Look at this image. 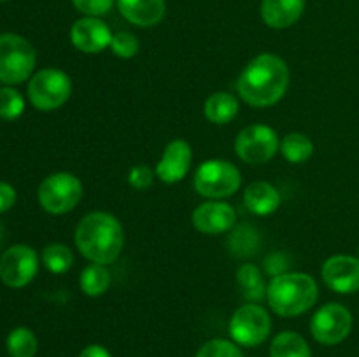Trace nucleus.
I'll use <instances>...</instances> for the list:
<instances>
[{"label":"nucleus","mask_w":359,"mask_h":357,"mask_svg":"<svg viewBox=\"0 0 359 357\" xmlns=\"http://www.w3.org/2000/svg\"><path fill=\"white\" fill-rule=\"evenodd\" d=\"M287 86L290 66L272 52H263L252 58L237 80L238 94L252 107L276 105L286 94Z\"/></svg>","instance_id":"f257e3e1"},{"label":"nucleus","mask_w":359,"mask_h":357,"mask_svg":"<svg viewBox=\"0 0 359 357\" xmlns=\"http://www.w3.org/2000/svg\"><path fill=\"white\" fill-rule=\"evenodd\" d=\"M77 251L91 262L111 265L119 258L125 244L123 226L107 212H91L76 227Z\"/></svg>","instance_id":"f03ea898"},{"label":"nucleus","mask_w":359,"mask_h":357,"mask_svg":"<svg viewBox=\"0 0 359 357\" xmlns=\"http://www.w3.org/2000/svg\"><path fill=\"white\" fill-rule=\"evenodd\" d=\"M318 284L307 273H283L266 286L270 308L280 317H297L311 310L318 301Z\"/></svg>","instance_id":"7ed1b4c3"},{"label":"nucleus","mask_w":359,"mask_h":357,"mask_svg":"<svg viewBox=\"0 0 359 357\" xmlns=\"http://www.w3.org/2000/svg\"><path fill=\"white\" fill-rule=\"evenodd\" d=\"M35 63V49L27 38L16 34L0 35V84H21L34 74Z\"/></svg>","instance_id":"20e7f679"},{"label":"nucleus","mask_w":359,"mask_h":357,"mask_svg":"<svg viewBox=\"0 0 359 357\" xmlns=\"http://www.w3.org/2000/svg\"><path fill=\"white\" fill-rule=\"evenodd\" d=\"M72 93V80L63 70L42 69L28 83V100L37 111L51 112L62 107Z\"/></svg>","instance_id":"39448f33"},{"label":"nucleus","mask_w":359,"mask_h":357,"mask_svg":"<svg viewBox=\"0 0 359 357\" xmlns=\"http://www.w3.org/2000/svg\"><path fill=\"white\" fill-rule=\"evenodd\" d=\"M241 184V170L230 161L209 160L196 168L195 189L205 198H228L238 191Z\"/></svg>","instance_id":"423d86ee"},{"label":"nucleus","mask_w":359,"mask_h":357,"mask_svg":"<svg viewBox=\"0 0 359 357\" xmlns=\"http://www.w3.org/2000/svg\"><path fill=\"white\" fill-rule=\"evenodd\" d=\"M39 203L46 212L62 216L77 206L83 198V184L79 178L67 172H58L46 177L39 186Z\"/></svg>","instance_id":"0eeeda50"},{"label":"nucleus","mask_w":359,"mask_h":357,"mask_svg":"<svg viewBox=\"0 0 359 357\" xmlns=\"http://www.w3.org/2000/svg\"><path fill=\"white\" fill-rule=\"evenodd\" d=\"M230 336L237 345L258 346L269 338L272 321L269 312L256 303L242 304L230 318Z\"/></svg>","instance_id":"6e6552de"},{"label":"nucleus","mask_w":359,"mask_h":357,"mask_svg":"<svg viewBox=\"0 0 359 357\" xmlns=\"http://www.w3.org/2000/svg\"><path fill=\"white\" fill-rule=\"evenodd\" d=\"M353 329V314L340 303H326L311 321V332L321 345H339Z\"/></svg>","instance_id":"1a4fd4ad"},{"label":"nucleus","mask_w":359,"mask_h":357,"mask_svg":"<svg viewBox=\"0 0 359 357\" xmlns=\"http://www.w3.org/2000/svg\"><path fill=\"white\" fill-rule=\"evenodd\" d=\"M279 136L276 130L266 125H251L238 133L235 153L244 163L262 164L272 160L279 150Z\"/></svg>","instance_id":"9d476101"},{"label":"nucleus","mask_w":359,"mask_h":357,"mask_svg":"<svg viewBox=\"0 0 359 357\" xmlns=\"http://www.w3.org/2000/svg\"><path fill=\"white\" fill-rule=\"evenodd\" d=\"M37 252L28 245H13L0 258V280L13 289L28 286L37 275Z\"/></svg>","instance_id":"9b49d317"},{"label":"nucleus","mask_w":359,"mask_h":357,"mask_svg":"<svg viewBox=\"0 0 359 357\" xmlns=\"http://www.w3.org/2000/svg\"><path fill=\"white\" fill-rule=\"evenodd\" d=\"M323 280L339 294H353L359 290V258L347 254L332 255L321 268Z\"/></svg>","instance_id":"f8f14e48"},{"label":"nucleus","mask_w":359,"mask_h":357,"mask_svg":"<svg viewBox=\"0 0 359 357\" xmlns=\"http://www.w3.org/2000/svg\"><path fill=\"white\" fill-rule=\"evenodd\" d=\"M70 41L74 48L86 55H97L104 49L111 48L112 34L107 24L93 16L77 20L70 28Z\"/></svg>","instance_id":"ddd939ff"},{"label":"nucleus","mask_w":359,"mask_h":357,"mask_svg":"<svg viewBox=\"0 0 359 357\" xmlns=\"http://www.w3.org/2000/svg\"><path fill=\"white\" fill-rule=\"evenodd\" d=\"M193 150L186 140H172L163 149L156 164V177L165 184H175L188 175L191 168Z\"/></svg>","instance_id":"4468645a"},{"label":"nucleus","mask_w":359,"mask_h":357,"mask_svg":"<svg viewBox=\"0 0 359 357\" xmlns=\"http://www.w3.org/2000/svg\"><path fill=\"white\" fill-rule=\"evenodd\" d=\"M193 226L205 234H221L235 226L233 206L224 202H205L195 209L191 216Z\"/></svg>","instance_id":"2eb2a0df"},{"label":"nucleus","mask_w":359,"mask_h":357,"mask_svg":"<svg viewBox=\"0 0 359 357\" xmlns=\"http://www.w3.org/2000/svg\"><path fill=\"white\" fill-rule=\"evenodd\" d=\"M305 9V0H262V18L265 24L284 30L297 23Z\"/></svg>","instance_id":"dca6fc26"},{"label":"nucleus","mask_w":359,"mask_h":357,"mask_svg":"<svg viewBox=\"0 0 359 357\" xmlns=\"http://www.w3.org/2000/svg\"><path fill=\"white\" fill-rule=\"evenodd\" d=\"M119 13L137 27H154L165 16V0H118Z\"/></svg>","instance_id":"f3484780"},{"label":"nucleus","mask_w":359,"mask_h":357,"mask_svg":"<svg viewBox=\"0 0 359 357\" xmlns=\"http://www.w3.org/2000/svg\"><path fill=\"white\" fill-rule=\"evenodd\" d=\"M244 203L255 216H270L280 206V195L270 182L256 181L245 188Z\"/></svg>","instance_id":"a211bd4d"},{"label":"nucleus","mask_w":359,"mask_h":357,"mask_svg":"<svg viewBox=\"0 0 359 357\" xmlns=\"http://www.w3.org/2000/svg\"><path fill=\"white\" fill-rule=\"evenodd\" d=\"M203 114L214 125H228L238 114V100L230 93L217 91L203 104Z\"/></svg>","instance_id":"6ab92c4d"},{"label":"nucleus","mask_w":359,"mask_h":357,"mask_svg":"<svg viewBox=\"0 0 359 357\" xmlns=\"http://www.w3.org/2000/svg\"><path fill=\"white\" fill-rule=\"evenodd\" d=\"M270 357H312L307 340L294 331H283L272 340Z\"/></svg>","instance_id":"aec40b11"},{"label":"nucleus","mask_w":359,"mask_h":357,"mask_svg":"<svg viewBox=\"0 0 359 357\" xmlns=\"http://www.w3.org/2000/svg\"><path fill=\"white\" fill-rule=\"evenodd\" d=\"M79 286L84 294L91 298L102 296L105 290L111 286V273L105 268V265H98V262H91L86 268L81 272L79 275Z\"/></svg>","instance_id":"412c9836"},{"label":"nucleus","mask_w":359,"mask_h":357,"mask_svg":"<svg viewBox=\"0 0 359 357\" xmlns=\"http://www.w3.org/2000/svg\"><path fill=\"white\" fill-rule=\"evenodd\" d=\"M237 280L244 290L245 300H249L251 303H258L266 296V286L263 282V275L258 266L251 265V262L242 265L237 272Z\"/></svg>","instance_id":"4be33fe9"},{"label":"nucleus","mask_w":359,"mask_h":357,"mask_svg":"<svg viewBox=\"0 0 359 357\" xmlns=\"http://www.w3.org/2000/svg\"><path fill=\"white\" fill-rule=\"evenodd\" d=\"M280 153L290 163H304L314 154V144L304 133H290L280 142Z\"/></svg>","instance_id":"5701e85b"},{"label":"nucleus","mask_w":359,"mask_h":357,"mask_svg":"<svg viewBox=\"0 0 359 357\" xmlns=\"http://www.w3.org/2000/svg\"><path fill=\"white\" fill-rule=\"evenodd\" d=\"M228 245H230V251L233 255H237V258H248V255L255 254L258 251L259 237L255 227L248 226V224H241V226H237L233 230Z\"/></svg>","instance_id":"b1692460"},{"label":"nucleus","mask_w":359,"mask_h":357,"mask_svg":"<svg viewBox=\"0 0 359 357\" xmlns=\"http://www.w3.org/2000/svg\"><path fill=\"white\" fill-rule=\"evenodd\" d=\"M37 346V336L28 328H16L7 336V352L11 357H34Z\"/></svg>","instance_id":"393cba45"},{"label":"nucleus","mask_w":359,"mask_h":357,"mask_svg":"<svg viewBox=\"0 0 359 357\" xmlns=\"http://www.w3.org/2000/svg\"><path fill=\"white\" fill-rule=\"evenodd\" d=\"M42 262L51 273H65L72 268L74 254L67 245L63 244H49L42 251Z\"/></svg>","instance_id":"a878e982"},{"label":"nucleus","mask_w":359,"mask_h":357,"mask_svg":"<svg viewBox=\"0 0 359 357\" xmlns=\"http://www.w3.org/2000/svg\"><path fill=\"white\" fill-rule=\"evenodd\" d=\"M25 112V98L11 86L0 88V118L14 121Z\"/></svg>","instance_id":"bb28decb"},{"label":"nucleus","mask_w":359,"mask_h":357,"mask_svg":"<svg viewBox=\"0 0 359 357\" xmlns=\"http://www.w3.org/2000/svg\"><path fill=\"white\" fill-rule=\"evenodd\" d=\"M195 357H244V354H242V350L238 349L235 342L214 338L203 343Z\"/></svg>","instance_id":"cd10ccee"},{"label":"nucleus","mask_w":359,"mask_h":357,"mask_svg":"<svg viewBox=\"0 0 359 357\" xmlns=\"http://www.w3.org/2000/svg\"><path fill=\"white\" fill-rule=\"evenodd\" d=\"M139 38H137L132 31H118V34H112L111 49L118 58H133V56L139 52Z\"/></svg>","instance_id":"c85d7f7f"},{"label":"nucleus","mask_w":359,"mask_h":357,"mask_svg":"<svg viewBox=\"0 0 359 357\" xmlns=\"http://www.w3.org/2000/svg\"><path fill=\"white\" fill-rule=\"evenodd\" d=\"M74 7L86 16H104L114 6V0H72Z\"/></svg>","instance_id":"c756f323"},{"label":"nucleus","mask_w":359,"mask_h":357,"mask_svg":"<svg viewBox=\"0 0 359 357\" xmlns=\"http://www.w3.org/2000/svg\"><path fill=\"white\" fill-rule=\"evenodd\" d=\"M154 174L147 164H135L133 168H130L128 172V184L132 186L133 189H147L153 186Z\"/></svg>","instance_id":"7c9ffc66"},{"label":"nucleus","mask_w":359,"mask_h":357,"mask_svg":"<svg viewBox=\"0 0 359 357\" xmlns=\"http://www.w3.org/2000/svg\"><path fill=\"white\" fill-rule=\"evenodd\" d=\"M286 268H287V259L283 252H273V254H270L269 258H266L265 270L269 275L272 276L283 275V273H287Z\"/></svg>","instance_id":"2f4dec72"},{"label":"nucleus","mask_w":359,"mask_h":357,"mask_svg":"<svg viewBox=\"0 0 359 357\" xmlns=\"http://www.w3.org/2000/svg\"><path fill=\"white\" fill-rule=\"evenodd\" d=\"M16 203V189L7 182L0 181V214L11 210Z\"/></svg>","instance_id":"473e14b6"},{"label":"nucleus","mask_w":359,"mask_h":357,"mask_svg":"<svg viewBox=\"0 0 359 357\" xmlns=\"http://www.w3.org/2000/svg\"><path fill=\"white\" fill-rule=\"evenodd\" d=\"M79 357H112L105 346L102 345H88L81 350Z\"/></svg>","instance_id":"72a5a7b5"},{"label":"nucleus","mask_w":359,"mask_h":357,"mask_svg":"<svg viewBox=\"0 0 359 357\" xmlns=\"http://www.w3.org/2000/svg\"><path fill=\"white\" fill-rule=\"evenodd\" d=\"M2 234H4V230H2V224H0V241H2Z\"/></svg>","instance_id":"f704fd0d"},{"label":"nucleus","mask_w":359,"mask_h":357,"mask_svg":"<svg viewBox=\"0 0 359 357\" xmlns=\"http://www.w3.org/2000/svg\"><path fill=\"white\" fill-rule=\"evenodd\" d=\"M0 2H7V0H0Z\"/></svg>","instance_id":"c9c22d12"}]
</instances>
